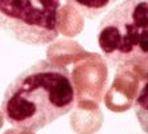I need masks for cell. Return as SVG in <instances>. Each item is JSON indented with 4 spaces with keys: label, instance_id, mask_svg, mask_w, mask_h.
<instances>
[{
    "label": "cell",
    "instance_id": "obj_8",
    "mask_svg": "<svg viewBox=\"0 0 148 134\" xmlns=\"http://www.w3.org/2000/svg\"><path fill=\"white\" fill-rule=\"evenodd\" d=\"M81 16L82 15L69 4L61 8L60 10V31L69 37L79 33L82 29V17Z\"/></svg>",
    "mask_w": 148,
    "mask_h": 134
},
{
    "label": "cell",
    "instance_id": "obj_11",
    "mask_svg": "<svg viewBox=\"0 0 148 134\" xmlns=\"http://www.w3.org/2000/svg\"><path fill=\"white\" fill-rule=\"evenodd\" d=\"M3 125H4V115L1 113V110H0V129L3 128Z\"/></svg>",
    "mask_w": 148,
    "mask_h": 134
},
{
    "label": "cell",
    "instance_id": "obj_7",
    "mask_svg": "<svg viewBox=\"0 0 148 134\" xmlns=\"http://www.w3.org/2000/svg\"><path fill=\"white\" fill-rule=\"evenodd\" d=\"M70 7L87 19H94L108 10L118 0H66Z\"/></svg>",
    "mask_w": 148,
    "mask_h": 134
},
{
    "label": "cell",
    "instance_id": "obj_6",
    "mask_svg": "<svg viewBox=\"0 0 148 134\" xmlns=\"http://www.w3.org/2000/svg\"><path fill=\"white\" fill-rule=\"evenodd\" d=\"M103 115L98 104L83 101L78 102L77 109L71 115V128L78 134H94L101 128Z\"/></svg>",
    "mask_w": 148,
    "mask_h": 134
},
{
    "label": "cell",
    "instance_id": "obj_5",
    "mask_svg": "<svg viewBox=\"0 0 148 134\" xmlns=\"http://www.w3.org/2000/svg\"><path fill=\"white\" fill-rule=\"evenodd\" d=\"M147 73L136 68L118 69L110 90L106 93L105 104L111 112H126L134 105L135 97L140 89V81Z\"/></svg>",
    "mask_w": 148,
    "mask_h": 134
},
{
    "label": "cell",
    "instance_id": "obj_10",
    "mask_svg": "<svg viewBox=\"0 0 148 134\" xmlns=\"http://www.w3.org/2000/svg\"><path fill=\"white\" fill-rule=\"evenodd\" d=\"M4 134H33V131H25V130H7Z\"/></svg>",
    "mask_w": 148,
    "mask_h": 134
},
{
    "label": "cell",
    "instance_id": "obj_3",
    "mask_svg": "<svg viewBox=\"0 0 148 134\" xmlns=\"http://www.w3.org/2000/svg\"><path fill=\"white\" fill-rule=\"evenodd\" d=\"M60 0H0V27L29 45L53 43L60 33Z\"/></svg>",
    "mask_w": 148,
    "mask_h": 134
},
{
    "label": "cell",
    "instance_id": "obj_4",
    "mask_svg": "<svg viewBox=\"0 0 148 134\" xmlns=\"http://www.w3.org/2000/svg\"><path fill=\"white\" fill-rule=\"evenodd\" d=\"M107 66L97 53H86L75 64L73 70V81L77 102L98 104L102 100L106 84H107Z\"/></svg>",
    "mask_w": 148,
    "mask_h": 134
},
{
    "label": "cell",
    "instance_id": "obj_9",
    "mask_svg": "<svg viewBox=\"0 0 148 134\" xmlns=\"http://www.w3.org/2000/svg\"><path fill=\"white\" fill-rule=\"evenodd\" d=\"M134 109H135L136 118L140 124V128L143 129L144 133L148 134V75L145 76L144 82L135 97Z\"/></svg>",
    "mask_w": 148,
    "mask_h": 134
},
{
    "label": "cell",
    "instance_id": "obj_1",
    "mask_svg": "<svg viewBox=\"0 0 148 134\" xmlns=\"http://www.w3.org/2000/svg\"><path fill=\"white\" fill-rule=\"evenodd\" d=\"M77 105L68 68L40 60L8 85L1 102L7 122L25 131H37Z\"/></svg>",
    "mask_w": 148,
    "mask_h": 134
},
{
    "label": "cell",
    "instance_id": "obj_2",
    "mask_svg": "<svg viewBox=\"0 0 148 134\" xmlns=\"http://www.w3.org/2000/svg\"><path fill=\"white\" fill-rule=\"evenodd\" d=\"M98 44L110 65L148 70V0H124L99 23Z\"/></svg>",
    "mask_w": 148,
    "mask_h": 134
}]
</instances>
